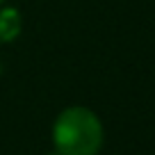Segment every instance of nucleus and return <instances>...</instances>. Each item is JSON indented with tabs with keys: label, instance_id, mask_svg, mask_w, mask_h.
Masks as SVG:
<instances>
[{
	"label": "nucleus",
	"instance_id": "1",
	"mask_svg": "<svg viewBox=\"0 0 155 155\" xmlns=\"http://www.w3.org/2000/svg\"><path fill=\"white\" fill-rule=\"evenodd\" d=\"M103 123L89 107L71 105L53 123V146L57 155H98L103 146Z\"/></svg>",
	"mask_w": 155,
	"mask_h": 155
},
{
	"label": "nucleus",
	"instance_id": "3",
	"mask_svg": "<svg viewBox=\"0 0 155 155\" xmlns=\"http://www.w3.org/2000/svg\"><path fill=\"white\" fill-rule=\"evenodd\" d=\"M2 2H5V0H0V5H2Z\"/></svg>",
	"mask_w": 155,
	"mask_h": 155
},
{
	"label": "nucleus",
	"instance_id": "2",
	"mask_svg": "<svg viewBox=\"0 0 155 155\" xmlns=\"http://www.w3.org/2000/svg\"><path fill=\"white\" fill-rule=\"evenodd\" d=\"M21 34V14L14 7L0 12V44H9Z\"/></svg>",
	"mask_w": 155,
	"mask_h": 155
}]
</instances>
